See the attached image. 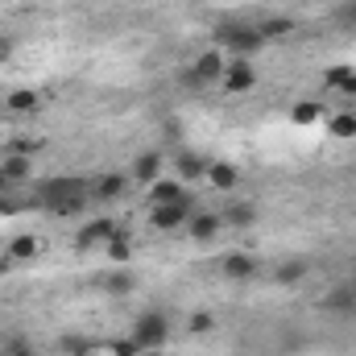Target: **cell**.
Masks as SVG:
<instances>
[{"label": "cell", "mask_w": 356, "mask_h": 356, "mask_svg": "<svg viewBox=\"0 0 356 356\" xmlns=\"http://www.w3.org/2000/svg\"><path fill=\"white\" fill-rule=\"evenodd\" d=\"M38 199L54 211V216H79L83 211V203H88V186H83V178H50V182H42L38 186Z\"/></svg>", "instance_id": "cell-1"}, {"label": "cell", "mask_w": 356, "mask_h": 356, "mask_svg": "<svg viewBox=\"0 0 356 356\" xmlns=\"http://www.w3.org/2000/svg\"><path fill=\"white\" fill-rule=\"evenodd\" d=\"M216 42L228 46V50H236V54H257L266 46V38L257 33V25H245V21H224L216 29Z\"/></svg>", "instance_id": "cell-2"}, {"label": "cell", "mask_w": 356, "mask_h": 356, "mask_svg": "<svg viewBox=\"0 0 356 356\" xmlns=\"http://www.w3.org/2000/svg\"><path fill=\"white\" fill-rule=\"evenodd\" d=\"M166 332H170L166 315H162V311H145V315L137 319V327H133V340H137L141 348H162V344H166Z\"/></svg>", "instance_id": "cell-3"}, {"label": "cell", "mask_w": 356, "mask_h": 356, "mask_svg": "<svg viewBox=\"0 0 356 356\" xmlns=\"http://www.w3.org/2000/svg\"><path fill=\"white\" fill-rule=\"evenodd\" d=\"M191 216H195V211H191V199H178V203H158V207L149 211L154 228H162V232H175V228H182Z\"/></svg>", "instance_id": "cell-4"}, {"label": "cell", "mask_w": 356, "mask_h": 356, "mask_svg": "<svg viewBox=\"0 0 356 356\" xmlns=\"http://www.w3.org/2000/svg\"><path fill=\"white\" fill-rule=\"evenodd\" d=\"M216 79H224V58H220V50H203L195 58V67L186 71V83H216Z\"/></svg>", "instance_id": "cell-5"}, {"label": "cell", "mask_w": 356, "mask_h": 356, "mask_svg": "<svg viewBox=\"0 0 356 356\" xmlns=\"http://www.w3.org/2000/svg\"><path fill=\"white\" fill-rule=\"evenodd\" d=\"M112 236H116V224H112V220H91V224L79 228L75 245H79V249H95V245H108Z\"/></svg>", "instance_id": "cell-6"}, {"label": "cell", "mask_w": 356, "mask_h": 356, "mask_svg": "<svg viewBox=\"0 0 356 356\" xmlns=\"http://www.w3.org/2000/svg\"><path fill=\"white\" fill-rule=\"evenodd\" d=\"M253 83H257V71H253L245 58H236V63L224 67V88L228 91H249Z\"/></svg>", "instance_id": "cell-7"}, {"label": "cell", "mask_w": 356, "mask_h": 356, "mask_svg": "<svg viewBox=\"0 0 356 356\" xmlns=\"http://www.w3.org/2000/svg\"><path fill=\"white\" fill-rule=\"evenodd\" d=\"M220 216H211V211H195L191 220H186V228H191V241H199V245H207V241H216V232H220Z\"/></svg>", "instance_id": "cell-8"}, {"label": "cell", "mask_w": 356, "mask_h": 356, "mask_svg": "<svg viewBox=\"0 0 356 356\" xmlns=\"http://www.w3.org/2000/svg\"><path fill=\"white\" fill-rule=\"evenodd\" d=\"M178 199H186L182 178H158V182L149 186V203H154V207H158V203H178Z\"/></svg>", "instance_id": "cell-9"}, {"label": "cell", "mask_w": 356, "mask_h": 356, "mask_svg": "<svg viewBox=\"0 0 356 356\" xmlns=\"http://www.w3.org/2000/svg\"><path fill=\"white\" fill-rule=\"evenodd\" d=\"M158 170H162V158H158V154H145V158H137L133 178H137V182H145V186H154V182H158Z\"/></svg>", "instance_id": "cell-10"}, {"label": "cell", "mask_w": 356, "mask_h": 356, "mask_svg": "<svg viewBox=\"0 0 356 356\" xmlns=\"http://www.w3.org/2000/svg\"><path fill=\"white\" fill-rule=\"evenodd\" d=\"M224 273H228V277H236V282H245V277H253V273H257V266H253V257L232 253V257H224Z\"/></svg>", "instance_id": "cell-11"}, {"label": "cell", "mask_w": 356, "mask_h": 356, "mask_svg": "<svg viewBox=\"0 0 356 356\" xmlns=\"http://www.w3.org/2000/svg\"><path fill=\"white\" fill-rule=\"evenodd\" d=\"M207 178H211V186H220V191H232V186H236V170H232L228 162H207Z\"/></svg>", "instance_id": "cell-12"}, {"label": "cell", "mask_w": 356, "mask_h": 356, "mask_svg": "<svg viewBox=\"0 0 356 356\" xmlns=\"http://www.w3.org/2000/svg\"><path fill=\"white\" fill-rule=\"evenodd\" d=\"M327 88L356 95V71H353V67H332V71H327Z\"/></svg>", "instance_id": "cell-13"}, {"label": "cell", "mask_w": 356, "mask_h": 356, "mask_svg": "<svg viewBox=\"0 0 356 356\" xmlns=\"http://www.w3.org/2000/svg\"><path fill=\"white\" fill-rule=\"evenodd\" d=\"M203 175H207V162H199L195 154H182L178 158V178L182 182H195V178H203Z\"/></svg>", "instance_id": "cell-14"}, {"label": "cell", "mask_w": 356, "mask_h": 356, "mask_svg": "<svg viewBox=\"0 0 356 356\" xmlns=\"http://www.w3.org/2000/svg\"><path fill=\"white\" fill-rule=\"evenodd\" d=\"M294 29V21H286V17H266V21H257V33L261 38H286Z\"/></svg>", "instance_id": "cell-15"}, {"label": "cell", "mask_w": 356, "mask_h": 356, "mask_svg": "<svg viewBox=\"0 0 356 356\" xmlns=\"http://www.w3.org/2000/svg\"><path fill=\"white\" fill-rule=\"evenodd\" d=\"M319 116H323V104H315V99L294 104V124H315Z\"/></svg>", "instance_id": "cell-16"}, {"label": "cell", "mask_w": 356, "mask_h": 356, "mask_svg": "<svg viewBox=\"0 0 356 356\" xmlns=\"http://www.w3.org/2000/svg\"><path fill=\"white\" fill-rule=\"evenodd\" d=\"M33 253H38V241H33V236H13V245H8V257L25 261V257H33Z\"/></svg>", "instance_id": "cell-17"}, {"label": "cell", "mask_w": 356, "mask_h": 356, "mask_svg": "<svg viewBox=\"0 0 356 356\" xmlns=\"http://www.w3.org/2000/svg\"><path fill=\"white\" fill-rule=\"evenodd\" d=\"M332 133L336 137H356V112H336L332 116Z\"/></svg>", "instance_id": "cell-18"}, {"label": "cell", "mask_w": 356, "mask_h": 356, "mask_svg": "<svg viewBox=\"0 0 356 356\" xmlns=\"http://www.w3.org/2000/svg\"><path fill=\"white\" fill-rule=\"evenodd\" d=\"M120 191H124V178H120V175H104V178H99V186H95V195H99V199H116Z\"/></svg>", "instance_id": "cell-19"}, {"label": "cell", "mask_w": 356, "mask_h": 356, "mask_svg": "<svg viewBox=\"0 0 356 356\" xmlns=\"http://www.w3.org/2000/svg\"><path fill=\"white\" fill-rule=\"evenodd\" d=\"M0 170H4V178H8V182H17V178H25V175H29V162H25V158L17 154V158H8V162H4Z\"/></svg>", "instance_id": "cell-20"}, {"label": "cell", "mask_w": 356, "mask_h": 356, "mask_svg": "<svg viewBox=\"0 0 356 356\" xmlns=\"http://www.w3.org/2000/svg\"><path fill=\"white\" fill-rule=\"evenodd\" d=\"M33 104H38V91H13V95H8V108H13V112H29Z\"/></svg>", "instance_id": "cell-21"}, {"label": "cell", "mask_w": 356, "mask_h": 356, "mask_svg": "<svg viewBox=\"0 0 356 356\" xmlns=\"http://www.w3.org/2000/svg\"><path fill=\"white\" fill-rule=\"evenodd\" d=\"M108 257H112V261H129V257H133V249H129V241H124L120 232L108 241Z\"/></svg>", "instance_id": "cell-22"}, {"label": "cell", "mask_w": 356, "mask_h": 356, "mask_svg": "<svg viewBox=\"0 0 356 356\" xmlns=\"http://www.w3.org/2000/svg\"><path fill=\"white\" fill-rule=\"evenodd\" d=\"M224 220H228V224H253V207H249V203H232Z\"/></svg>", "instance_id": "cell-23"}, {"label": "cell", "mask_w": 356, "mask_h": 356, "mask_svg": "<svg viewBox=\"0 0 356 356\" xmlns=\"http://www.w3.org/2000/svg\"><path fill=\"white\" fill-rule=\"evenodd\" d=\"M302 273H307V266H302V261H290V266L277 269V282H286V286H290V282H298Z\"/></svg>", "instance_id": "cell-24"}, {"label": "cell", "mask_w": 356, "mask_h": 356, "mask_svg": "<svg viewBox=\"0 0 356 356\" xmlns=\"http://www.w3.org/2000/svg\"><path fill=\"white\" fill-rule=\"evenodd\" d=\"M191 332H195V336L211 332V315H207V311H195V315H191Z\"/></svg>", "instance_id": "cell-25"}, {"label": "cell", "mask_w": 356, "mask_h": 356, "mask_svg": "<svg viewBox=\"0 0 356 356\" xmlns=\"http://www.w3.org/2000/svg\"><path fill=\"white\" fill-rule=\"evenodd\" d=\"M112 353H116V356H137V353H141V344L129 336V340H116V344H112Z\"/></svg>", "instance_id": "cell-26"}, {"label": "cell", "mask_w": 356, "mask_h": 356, "mask_svg": "<svg viewBox=\"0 0 356 356\" xmlns=\"http://www.w3.org/2000/svg\"><path fill=\"white\" fill-rule=\"evenodd\" d=\"M108 290L124 294V290H133V277H129V273H116V277H108Z\"/></svg>", "instance_id": "cell-27"}, {"label": "cell", "mask_w": 356, "mask_h": 356, "mask_svg": "<svg viewBox=\"0 0 356 356\" xmlns=\"http://www.w3.org/2000/svg\"><path fill=\"white\" fill-rule=\"evenodd\" d=\"M344 17H348V21H356V0H348V4H344Z\"/></svg>", "instance_id": "cell-28"}, {"label": "cell", "mask_w": 356, "mask_h": 356, "mask_svg": "<svg viewBox=\"0 0 356 356\" xmlns=\"http://www.w3.org/2000/svg\"><path fill=\"white\" fill-rule=\"evenodd\" d=\"M8 356H29V348H25V344H13V353Z\"/></svg>", "instance_id": "cell-29"}, {"label": "cell", "mask_w": 356, "mask_h": 356, "mask_svg": "<svg viewBox=\"0 0 356 356\" xmlns=\"http://www.w3.org/2000/svg\"><path fill=\"white\" fill-rule=\"evenodd\" d=\"M4 191H8V178H4V170H0V199H4Z\"/></svg>", "instance_id": "cell-30"}, {"label": "cell", "mask_w": 356, "mask_h": 356, "mask_svg": "<svg viewBox=\"0 0 356 356\" xmlns=\"http://www.w3.org/2000/svg\"><path fill=\"white\" fill-rule=\"evenodd\" d=\"M137 356H162V353H158V348H141Z\"/></svg>", "instance_id": "cell-31"}, {"label": "cell", "mask_w": 356, "mask_h": 356, "mask_svg": "<svg viewBox=\"0 0 356 356\" xmlns=\"http://www.w3.org/2000/svg\"><path fill=\"white\" fill-rule=\"evenodd\" d=\"M0 58H8V42H0Z\"/></svg>", "instance_id": "cell-32"}, {"label": "cell", "mask_w": 356, "mask_h": 356, "mask_svg": "<svg viewBox=\"0 0 356 356\" xmlns=\"http://www.w3.org/2000/svg\"><path fill=\"white\" fill-rule=\"evenodd\" d=\"M75 356H95V353H91V348H79V353H75Z\"/></svg>", "instance_id": "cell-33"}, {"label": "cell", "mask_w": 356, "mask_h": 356, "mask_svg": "<svg viewBox=\"0 0 356 356\" xmlns=\"http://www.w3.org/2000/svg\"><path fill=\"white\" fill-rule=\"evenodd\" d=\"M353 290H356V277H353Z\"/></svg>", "instance_id": "cell-34"}]
</instances>
